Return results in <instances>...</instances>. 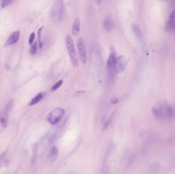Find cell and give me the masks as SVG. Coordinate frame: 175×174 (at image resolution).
Listing matches in <instances>:
<instances>
[{"label": "cell", "instance_id": "1", "mask_svg": "<svg viewBox=\"0 0 175 174\" xmlns=\"http://www.w3.org/2000/svg\"><path fill=\"white\" fill-rule=\"evenodd\" d=\"M65 9L63 1H56L54 3L50 12V19L53 24L60 25L63 20Z\"/></svg>", "mask_w": 175, "mask_h": 174}, {"label": "cell", "instance_id": "2", "mask_svg": "<svg viewBox=\"0 0 175 174\" xmlns=\"http://www.w3.org/2000/svg\"><path fill=\"white\" fill-rule=\"evenodd\" d=\"M66 44L70 57V61L73 66L76 68L78 66V56L72 38L69 34H68L66 36Z\"/></svg>", "mask_w": 175, "mask_h": 174}, {"label": "cell", "instance_id": "3", "mask_svg": "<svg viewBox=\"0 0 175 174\" xmlns=\"http://www.w3.org/2000/svg\"><path fill=\"white\" fill-rule=\"evenodd\" d=\"M65 113L64 110L61 108H56L51 111L47 116L48 121L52 125H55L59 122Z\"/></svg>", "mask_w": 175, "mask_h": 174}, {"label": "cell", "instance_id": "4", "mask_svg": "<svg viewBox=\"0 0 175 174\" xmlns=\"http://www.w3.org/2000/svg\"><path fill=\"white\" fill-rule=\"evenodd\" d=\"M78 48L80 60L83 64H85L87 61V51L85 41L82 37H80L78 39Z\"/></svg>", "mask_w": 175, "mask_h": 174}, {"label": "cell", "instance_id": "5", "mask_svg": "<svg viewBox=\"0 0 175 174\" xmlns=\"http://www.w3.org/2000/svg\"><path fill=\"white\" fill-rule=\"evenodd\" d=\"M127 65V60L125 56L121 55L116 59L114 69L116 73H121L125 70Z\"/></svg>", "mask_w": 175, "mask_h": 174}, {"label": "cell", "instance_id": "6", "mask_svg": "<svg viewBox=\"0 0 175 174\" xmlns=\"http://www.w3.org/2000/svg\"><path fill=\"white\" fill-rule=\"evenodd\" d=\"M20 31L19 30L15 31L13 34L10 35L9 38H8L6 43H5V47L13 45L16 43L20 37Z\"/></svg>", "mask_w": 175, "mask_h": 174}, {"label": "cell", "instance_id": "7", "mask_svg": "<svg viewBox=\"0 0 175 174\" xmlns=\"http://www.w3.org/2000/svg\"><path fill=\"white\" fill-rule=\"evenodd\" d=\"M166 28L170 31H175V10L170 13L167 21Z\"/></svg>", "mask_w": 175, "mask_h": 174}, {"label": "cell", "instance_id": "8", "mask_svg": "<svg viewBox=\"0 0 175 174\" xmlns=\"http://www.w3.org/2000/svg\"><path fill=\"white\" fill-rule=\"evenodd\" d=\"M80 22L78 18H76L72 25V34L74 36H78L80 33Z\"/></svg>", "mask_w": 175, "mask_h": 174}, {"label": "cell", "instance_id": "9", "mask_svg": "<svg viewBox=\"0 0 175 174\" xmlns=\"http://www.w3.org/2000/svg\"><path fill=\"white\" fill-rule=\"evenodd\" d=\"M116 56H115V52L112 51L108 58V62H107V66L108 68L110 71H113L114 69V64H115V60H116Z\"/></svg>", "mask_w": 175, "mask_h": 174}, {"label": "cell", "instance_id": "10", "mask_svg": "<svg viewBox=\"0 0 175 174\" xmlns=\"http://www.w3.org/2000/svg\"><path fill=\"white\" fill-rule=\"evenodd\" d=\"M103 27L107 31L111 30L113 27V22L110 16H107L103 20Z\"/></svg>", "mask_w": 175, "mask_h": 174}, {"label": "cell", "instance_id": "11", "mask_svg": "<svg viewBox=\"0 0 175 174\" xmlns=\"http://www.w3.org/2000/svg\"><path fill=\"white\" fill-rule=\"evenodd\" d=\"M166 119L172 120L175 116V110L173 106L167 104L166 107Z\"/></svg>", "mask_w": 175, "mask_h": 174}, {"label": "cell", "instance_id": "12", "mask_svg": "<svg viewBox=\"0 0 175 174\" xmlns=\"http://www.w3.org/2000/svg\"><path fill=\"white\" fill-rule=\"evenodd\" d=\"M132 28L136 37L139 39H142L143 38V34L139 26L136 24H132Z\"/></svg>", "mask_w": 175, "mask_h": 174}, {"label": "cell", "instance_id": "13", "mask_svg": "<svg viewBox=\"0 0 175 174\" xmlns=\"http://www.w3.org/2000/svg\"><path fill=\"white\" fill-rule=\"evenodd\" d=\"M13 100H11L6 105L5 111H4V115L3 116V118H5L6 119H7L8 116L11 111V109L13 108Z\"/></svg>", "mask_w": 175, "mask_h": 174}, {"label": "cell", "instance_id": "14", "mask_svg": "<svg viewBox=\"0 0 175 174\" xmlns=\"http://www.w3.org/2000/svg\"><path fill=\"white\" fill-rule=\"evenodd\" d=\"M44 97V94L42 93H39L36 96L34 97L30 101V103L29 104V106H32L35 105L36 104L38 103L39 102H40Z\"/></svg>", "mask_w": 175, "mask_h": 174}, {"label": "cell", "instance_id": "15", "mask_svg": "<svg viewBox=\"0 0 175 174\" xmlns=\"http://www.w3.org/2000/svg\"><path fill=\"white\" fill-rule=\"evenodd\" d=\"M58 149L56 147L53 148L52 149H51V151L50 152V158L51 160H55L58 155Z\"/></svg>", "mask_w": 175, "mask_h": 174}, {"label": "cell", "instance_id": "16", "mask_svg": "<svg viewBox=\"0 0 175 174\" xmlns=\"http://www.w3.org/2000/svg\"><path fill=\"white\" fill-rule=\"evenodd\" d=\"M43 27H41L38 30V43H39V46L40 48H42L43 46V43L42 41V39H41V36H42V32L43 30Z\"/></svg>", "mask_w": 175, "mask_h": 174}, {"label": "cell", "instance_id": "17", "mask_svg": "<svg viewBox=\"0 0 175 174\" xmlns=\"http://www.w3.org/2000/svg\"><path fill=\"white\" fill-rule=\"evenodd\" d=\"M38 50V45H37V43L35 42V43H33L32 45L31 46V48L30 49V54L31 55H35L36 52Z\"/></svg>", "mask_w": 175, "mask_h": 174}, {"label": "cell", "instance_id": "18", "mask_svg": "<svg viewBox=\"0 0 175 174\" xmlns=\"http://www.w3.org/2000/svg\"><path fill=\"white\" fill-rule=\"evenodd\" d=\"M63 83V81L62 80H59V81H58L54 85H53L52 88H51V91H56L58 88H59V87H60V86L62 85Z\"/></svg>", "mask_w": 175, "mask_h": 174}, {"label": "cell", "instance_id": "19", "mask_svg": "<svg viewBox=\"0 0 175 174\" xmlns=\"http://www.w3.org/2000/svg\"><path fill=\"white\" fill-rule=\"evenodd\" d=\"M13 2V1H9V0L3 1L2 2V4H1V6L2 8L5 7L8 5H10V4H11Z\"/></svg>", "mask_w": 175, "mask_h": 174}, {"label": "cell", "instance_id": "20", "mask_svg": "<svg viewBox=\"0 0 175 174\" xmlns=\"http://www.w3.org/2000/svg\"><path fill=\"white\" fill-rule=\"evenodd\" d=\"M35 33H33V32L30 34V37L29 39V43L30 45H31L33 43L34 39L35 38Z\"/></svg>", "mask_w": 175, "mask_h": 174}, {"label": "cell", "instance_id": "21", "mask_svg": "<svg viewBox=\"0 0 175 174\" xmlns=\"http://www.w3.org/2000/svg\"><path fill=\"white\" fill-rule=\"evenodd\" d=\"M1 123L2 124L3 126L5 128L7 126V119L3 117L1 119Z\"/></svg>", "mask_w": 175, "mask_h": 174}, {"label": "cell", "instance_id": "22", "mask_svg": "<svg viewBox=\"0 0 175 174\" xmlns=\"http://www.w3.org/2000/svg\"><path fill=\"white\" fill-rule=\"evenodd\" d=\"M38 148L36 146V148H35V149L34 150V154H33V162H34L36 160V154H37V150Z\"/></svg>", "mask_w": 175, "mask_h": 174}, {"label": "cell", "instance_id": "23", "mask_svg": "<svg viewBox=\"0 0 175 174\" xmlns=\"http://www.w3.org/2000/svg\"><path fill=\"white\" fill-rule=\"evenodd\" d=\"M111 102L113 104H117L118 103V100L117 98H113L111 99Z\"/></svg>", "mask_w": 175, "mask_h": 174}, {"label": "cell", "instance_id": "24", "mask_svg": "<svg viewBox=\"0 0 175 174\" xmlns=\"http://www.w3.org/2000/svg\"><path fill=\"white\" fill-rule=\"evenodd\" d=\"M95 2L98 5H99L101 4V3L102 2V1H95Z\"/></svg>", "mask_w": 175, "mask_h": 174}, {"label": "cell", "instance_id": "25", "mask_svg": "<svg viewBox=\"0 0 175 174\" xmlns=\"http://www.w3.org/2000/svg\"></svg>", "mask_w": 175, "mask_h": 174}]
</instances>
